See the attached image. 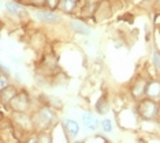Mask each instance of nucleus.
<instances>
[{"label":"nucleus","instance_id":"nucleus-1","mask_svg":"<svg viewBox=\"0 0 160 143\" xmlns=\"http://www.w3.org/2000/svg\"><path fill=\"white\" fill-rule=\"evenodd\" d=\"M138 113L145 120H151L158 115V105L152 100H144L138 105Z\"/></svg>","mask_w":160,"mask_h":143},{"label":"nucleus","instance_id":"nucleus-2","mask_svg":"<svg viewBox=\"0 0 160 143\" xmlns=\"http://www.w3.org/2000/svg\"><path fill=\"white\" fill-rule=\"evenodd\" d=\"M34 14L40 21L47 22V23H56V22H59V17H58L56 14L51 12V11H45V10L41 11L40 10V11H36Z\"/></svg>","mask_w":160,"mask_h":143},{"label":"nucleus","instance_id":"nucleus-3","mask_svg":"<svg viewBox=\"0 0 160 143\" xmlns=\"http://www.w3.org/2000/svg\"><path fill=\"white\" fill-rule=\"evenodd\" d=\"M145 93L151 98H159L160 97V82L159 80H152L145 86Z\"/></svg>","mask_w":160,"mask_h":143},{"label":"nucleus","instance_id":"nucleus-4","mask_svg":"<svg viewBox=\"0 0 160 143\" xmlns=\"http://www.w3.org/2000/svg\"><path fill=\"white\" fill-rule=\"evenodd\" d=\"M64 128H66L67 134L70 135V136H77L78 132H79V126L77 122H74V120H64Z\"/></svg>","mask_w":160,"mask_h":143},{"label":"nucleus","instance_id":"nucleus-5","mask_svg":"<svg viewBox=\"0 0 160 143\" xmlns=\"http://www.w3.org/2000/svg\"><path fill=\"white\" fill-rule=\"evenodd\" d=\"M55 120V115L52 113V111H49V109H42L41 112H40V123L44 124V126H51V123Z\"/></svg>","mask_w":160,"mask_h":143},{"label":"nucleus","instance_id":"nucleus-6","mask_svg":"<svg viewBox=\"0 0 160 143\" xmlns=\"http://www.w3.org/2000/svg\"><path fill=\"white\" fill-rule=\"evenodd\" d=\"M82 123H83V126L88 128L89 131H94L97 128L96 117H94L93 115H90V113H85V115L82 116Z\"/></svg>","mask_w":160,"mask_h":143},{"label":"nucleus","instance_id":"nucleus-7","mask_svg":"<svg viewBox=\"0 0 160 143\" xmlns=\"http://www.w3.org/2000/svg\"><path fill=\"white\" fill-rule=\"evenodd\" d=\"M15 95V90H14V87H4L3 90H0V100H2L4 104L7 102H10L12 100V97Z\"/></svg>","mask_w":160,"mask_h":143},{"label":"nucleus","instance_id":"nucleus-8","mask_svg":"<svg viewBox=\"0 0 160 143\" xmlns=\"http://www.w3.org/2000/svg\"><path fill=\"white\" fill-rule=\"evenodd\" d=\"M71 29L74 30L75 33H81V34H89L90 30H89V27L86 26L85 23H82V22H79V21H71Z\"/></svg>","mask_w":160,"mask_h":143},{"label":"nucleus","instance_id":"nucleus-9","mask_svg":"<svg viewBox=\"0 0 160 143\" xmlns=\"http://www.w3.org/2000/svg\"><path fill=\"white\" fill-rule=\"evenodd\" d=\"M96 111L100 113V115H105L108 112V102L105 100V97H101L96 104Z\"/></svg>","mask_w":160,"mask_h":143},{"label":"nucleus","instance_id":"nucleus-10","mask_svg":"<svg viewBox=\"0 0 160 143\" xmlns=\"http://www.w3.org/2000/svg\"><path fill=\"white\" fill-rule=\"evenodd\" d=\"M75 2L77 0H60V7L64 11H72L75 7Z\"/></svg>","mask_w":160,"mask_h":143},{"label":"nucleus","instance_id":"nucleus-11","mask_svg":"<svg viewBox=\"0 0 160 143\" xmlns=\"http://www.w3.org/2000/svg\"><path fill=\"white\" fill-rule=\"evenodd\" d=\"M6 8L11 14H18L21 11L19 4H17V3H14V2H6Z\"/></svg>","mask_w":160,"mask_h":143},{"label":"nucleus","instance_id":"nucleus-12","mask_svg":"<svg viewBox=\"0 0 160 143\" xmlns=\"http://www.w3.org/2000/svg\"><path fill=\"white\" fill-rule=\"evenodd\" d=\"M142 93H145V85H144L142 82H140V83H138V85L133 89V94L136 95V97H138V95L142 94Z\"/></svg>","mask_w":160,"mask_h":143},{"label":"nucleus","instance_id":"nucleus-13","mask_svg":"<svg viewBox=\"0 0 160 143\" xmlns=\"http://www.w3.org/2000/svg\"><path fill=\"white\" fill-rule=\"evenodd\" d=\"M101 127H103V130L105 131V132H111V131H112V124H111V120L104 119L103 122H101Z\"/></svg>","mask_w":160,"mask_h":143},{"label":"nucleus","instance_id":"nucleus-14","mask_svg":"<svg viewBox=\"0 0 160 143\" xmlns=\"http://www.w3.org/2000/svg\"><path fill=\"white\" fill-rule=\"evenodd\" d=\"M153 63H155V67L158 71H160V55L158 52L153 53Z\"/></svg>","mask_w":160,"mask_h":143},{"label":"nucleus","instance_id":"nucleus-15","mask_svg":"<svg viewBox=\"0 0 160 143\" xmlns=\"http://www.w3.org/2000/svg\"><path fill=\"white\" fill-rule=\"evenodd\" d=\"M7 86H8V80H7V78L3 75H0V90H3Z\"/></svg>","mask_w":160,"mask_h":143},{"label":"nucleus","instance_id":"nucleus-16","mask_svg":"<svg viewBox=\"0 0 160 143\" xmlns=\"http://www.w3.org/2000/svg\"><path fill=\"white\" fill-rule=\"evenodd\" d=\"M158 115H159V117H160V105L158 106Z\"/></svg>","mask_w":160,"mask_h":143},{"label":"nucleus","instance_id":"nucleus-17","mask_svg":"<svg viewBox=\"0 0 160 143\" xmlns=\"http://www.w3.org/2000/svg\"><path fill=\"white\" fill-rule=\"evenodd\" d=\"M158 2H159V3H160V0H158Z\"/></svg>","mask_w":160,"mask_h":143}]
</instances>
